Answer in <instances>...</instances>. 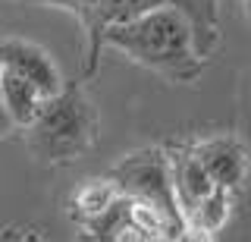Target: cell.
I'll list each match as a JSON object with an SVG mask.
<instances>
[{
  "instance_id": "1",
  "label": "cell",
  "mask_w": 251,
  "mask_h": 242,
  "mask_svg": "<svg viewBox=\"0 0 251 242\" xmlns=\"http://www.w3.org/2000/svg\"><path fill=\"white\" fill-rule=\"evenodd\" d=\"M100 44L123 51L138 66H148L173 82H192L204 69V60L195 51L192 22L176 6H157L123 26H110Z\"/></svg>"
},
{
  "instance_id": "2",
  "label": "cell",
  "mask_w": 251,
  "mask_h": 242,
  "mask_svg": "<svg viewBox=\"0 0 251 242\" xmlns=\"http://www.w3.org/2000/svg\"><path fill=\"white\" fill-rule=\"evenodd\" d=\"M38 3H50L60 10L73 13L82 22L85 38H88V51H85V76L94 73L100 57V38L110 26H123V22L151 13L157 6H176L185 13V19L192 22V35H195V51L198 57H210L220 44V0H38Z\"/></svg>"
},
{
  "instance_id": "3",
  "label": "cell",
  "mask_w": 251,
  "mask_h": 242,
  "mask_svg": "<svg viewBox=\"0 0 251 242\" xmlns=\"http://www.w3.org/2000/svg\"><path fill=\"white\" fill-rule=\"evenodd\" d=\"M28 129L31 151L41 161H69L94 142L98 120H94L91 104L78 91H57L41 104Z\"/></svg>"
},
{
  "instance_id": "4",
  "label": "cell",
  "mask_w": 251,
  "mask_h": 242,
  "mask_svg": "<svg viewBox=\"0 0 251 242\" xmlns=\"http://www.w3.org/2000/svg\"><path fill=\"white\" fill-rule=\"evenodd\" d=\"M110 183L116 186L120 195H129V198H141L148 205L160 208L163 217L173 226V236L182 230V211L176 205V192H173V179H170V161L163 158V151H138L123 158L110 173Z\"/></svg>"
},
{
  "instance_id": "5",
  "label": "cell",
  "mask_w": 251,
  "mask_h": 242,
  "mask_svg": "<svg viewBox=\"0 0 251 242\" xmlns=\"http://www.w3.org/2000/svg\"><path fill=\"white\" fill-rule=\"evenodd\" d=\"M0 69L31 82L44 101L63 91L60 69L50 60V54L25 38H0Z\"/></svg>"
},
{
  "instance_id": "6",
  "label": "cell",
  "mask_w": 251,
  "mask_h": 242,
  "mask_svg": "<svg viewBox=\"0 0 251 242\" xmlns=\"http://www.w3.org/2000/svg\"><path fill=\"white\" fill-rule=\"evenodd\" d=\"M192 154L201 161V167L207 170V176L214 179V186L226 192H235L245 179V148L235 138L220 135V138H207L192 148Z\"/></svg>"
},
{
  "instance_id": "7",
  "label": "cell",
  "mask_w": 251,
  "mask_h": 242,
  "mask_svg": "<svg viewBox=\"0 0 251 242\" xmlns=\"http://www.w3.org/2000/svg\"><path fill=\"white\" fill-rule=\"evenodd\" d=\"M170 179H173V192H176V205L182 211V220H185V211L214 189V179L207 176V170L201 167V161L192 151L170 161Z\"/></svg>"
},
{
  "instance_id": "8",
  "label": "cell",
  "mask_w": 251,
  "mask_h": 242,
  "mask_svg": "<svg viewBox=\"0 0 251 242\" xmlns=\"http://www.w3.org/2000/svg\"><path fill=\"white\" fill-rule=\"evenodd\" d=\"M0 101H3V110L10 113L13 126H28L44 104V98L38 95L35 85L6 73V69H0Z\"/></svg>"
},
{
  "instance_id": "9",
  "label": "cell",
  "mask_w": 251,
  "mask_h": 242,
  "mask_svg": "<svg viewBox=\"0 0 251 242\" xmlns=\"http://www.w3.org/2000/svg\"><path fill=\"white\" fill-rule=\"evenodd\" d=\"M229 208H232V195L226 189H220V186H214L204 198H198L185 211V223L201 226V230H207V233H217L220 226L229 220Z\"/></svg>"
},
{
  "instance_id": "10",
  "label": "cell",
  "mask_w": 251,
  "mask_h": 242,
  "mask_svg": "<svg viewBox=\"0 0 251 242\" xmlns=\"http://www.w3.org/2000/svg\"><path fill=\"white\" fill-rule=\"evenodd\" d=\"M116 195L120 192H116V186L110 183V179H88V183L75 192V198H73V205L78 211V220H88V217L100 214Z\"/></svg>"
},
{
  "instance_id": "11",
  "label": "cell",
  "mask_w": 251,
  "mask_h": 242,
  "mask_svg": "<svg viewBox=\"0 0 251 242\" xmlns=\"http://www.w3.org/2000/svg\"><path fill=\"white\" fill-rule=\"evenodd\" d=\"M173 242H210V233H207V230H201V226L182 223V230L173 236Z\"/></svg>"
},
{
  "instance_id": "12",
  "label": "cell",
  "mask_w": 251,
  "mask_h": 242,
  "mask_svg": "<svg viewBox=\"0 0 251 242\" xmlns=\"http://www.w3.org/2000/svg\"><path fill=\"white\" fill-rule=\"evenodd\" d=\"M116 242H148V239L141 236V233H135V230H129V226H126L120 236H116Z\"/></svg>"
},
{
  "instance_id": "13",
  "label": "cell",
  "mask_w": 251,
  "mask_h": 242,
  "mask_svg": "<svg viewBox=\"0 0 251 242\" xmlns=\"http://www.w3.org/2000/svg\"><path fill=\"white\" fill-rule=\"evenodd\" d=\"M10 129H13V120H10V113L3 110V101H0V138H3Z\"/></svg>"
},
{
  "instance_id": "14",
  "label": "cell",
  "mask_w": 251,
  "mask_h": 242,
  "mask_svg": "<svg viewBox=\"0 0 251 242\" xmlns=\"http://www.w3.org/2000/svg\"><path fill=\"white\" fill-rule=\"evenodd\" d=\"M148 242H173V236H154V239H148Z\"/></svg>"
}]
</instances>
